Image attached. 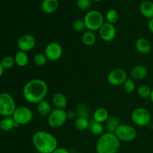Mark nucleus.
I'll use <instances>...</instances> for the list:
<instances>
[{
  "label": "nucleus",
  "mask_w": 153,
  "mask_h": 153,
  "mask_svg": "<svg viewBox=\"0 0 153 153\" xmlns=\"http://www.w3.org/2000/svg\"><path fill=\"white\" fill-rule=\"evenodd\" d=\"M120 141L115 134L105 132L100 136L96 144L97 153H117Z\"/></svg>",
  "instance_id": "7ed1b4c3"
},
{
  "label": "nucleus",
  "mask_w": 153,
  "mask_h": 153,
  "mask_svg": "<svg viewBox=\"0 0 153 153\" xmlns=\"http://www.w3.org/2000/svg\"><path fill=\"white\" fill-rule=\"evenodd\" d=\"M152 89L146 85H140L137 90V95L142 99H147L150 97Z\"/></svg>",
  "instance_id": "bb28decb"
},
{
  "label": "nucleus",
  "mask_w": 153,
  "mask_h": 153,
  "mask_svg": "<svg viewBox=\"0 0 153 153\" xmlns=\"http://www.w3.org/2000/svg\"><path fill=\"white\" fill-rule=\"evenodd\" d=\"M76 153H82V152H76Z\"/></svg>",
  "instance_id": "a19ab883"
},
{
  "label": "nucleus",
  "mask_w": 153,
  "mask_h": 153,
  "mask_svg": "<svg viewBox=\"0 0 153 153\" xmlns=\"http://www.w3.org/2000/svg\"><path fill=\"white\" fill-rule=\"evenodd\" d=\"M135 48L137 52L142 55H147L151 52L152 46L147 39L144 37L138 38L135 41Z\"/></svg>",
  "instance_id": "2eb2a0df"
},
{
  "label": "nucleus",
  "mask_w": 153,
  "mask_h": 153,
  "mask_svg": "<svg viewBox=\"0 0 153 153\" xmlns=\"http://www.w3.org/2000/svg\"><path fill=\"white\" fill-rule=\"evenodd\" d=\"M32 144L39 153H52L58 147L56 137L46 131H37L34 133Z\"/></svg>",
  "instance_id": "f03ea898"
},
{
  "label": "nucleus",
  "mask_w": 153,
  "mask_h": 153,
  "mask_svg": "<svg viewBox=\"0 0 153 153\" xmlns=\"http://www.w3.org/2000/svg\"><path fill=\"white\" fill-rule=\"evenodd\" d=\"M148 28H149V31L152 34H153V18L149 19V22H148Z\"/></svg>",
  "instance_id": "e433bc0d"
},
{
  "label": "nucleus",
  "mask_w": 153,
  "mask_h": 153,
  "mask_svg": "<svg viewBox=\"0 0 153 153\" xmlns=\"http://www.w3.org/2000/svg\"><path fill=\"white\" fill-rule=\"evenodd\" d=\"M76 6L82 11H86L91 7V0H76Z\"/></svg>",
  "instance_id": "473e14b6"
},
{
  "label": "nucleus",
  "mask_w": 153,
  "mask_h": 153,
  "mask_svg": "<svg viewBox=\"0 0 153 153\" xmlns=\"http://www.w3.org/2000/svg\"><path fill=\"white\" fill-rule=\"evenodd\" d=\"M67 119H75L76 117L77 116L76 111H70L67 112Z\"/></svg>",
  "instance_id": "c9c22d12"
},
{
  "label": "nucleus",
  "mask_w": 153,
  "mask_h": 153,
  "mask_svg": "<svg viewBox=\"0 0 153 153\" xmlns=\"http://www.w3.org/2000/svg\"><path fill=\"white\" fill-rule=\"evenodd\" d=\"M36 46V39L32 34H25L21 36L17 40V47L19 51L29 52Z\"/></svg>",
  "instance_id": "f8f14e48"
},
{
  "label": "nucleus",
  "mask_w": 153,
  "mask_h": 153,
  "mask_svg": "<svg viewBox=\"0 0 153 153\" xmlns=\"http://www.w3.org/2000/svg\"><path fill=\"white\" fill-rule=\"evenodd\" d=\"M148 74V70L145 66L139 64L132 68L131 71V76L133 80L140 81L145 79Z\"/></svg>",
  "instance_id": "dca6fc26"
},
{
  "label": "nucleus",
  "mask_w": 153,
  "mask_h": 153,
  "mask_svg": "<svg viewBox=\"0 0 153 153\" xmlns=\"http://www.w3.org/2000/svg\"><path fill=\"white\" fill-rule=\"evenodd\" d=\"M149 99H150L151 102L153 103V88L152 89V92H151V95H150V97H149Z\"/></svg>",
  "instance_id": "58836bf2"
},
{
  "label": "nucleus",
  "mask_w": 153,
  "mask_h": 153,
  "mask_svg": "<svg viewBox=\"0 0 153 153\" xmlns=\"http://www.w3.org/2000/svg\"><path fill=\"white\" fill-rule=\"evenodd\" d=\"M47 61L48 59L44 53L36 54L33 58V62L37 67H43V66L46 65Z\"/></svg>",
  "instance_id": "cd10ccee"
},
{
  "label": "nucleus",
  "mask_w": 153,
  "mask_h": 153,
  "mask_svg": "<svg viewBox=\"0 0 153 153\" xmlns=\"http://www.w3.org/2000/svg\"><path fill=\"white\" fill-rule=\"evenodd\" d=\"M59 7L58 0H43L40 4V8L43 13L51 14L56 11Z\"/></svg>",
  "instance_id": "4468645a"
},
{
  "label": "nucleus",
  "mask_w": 153,
  "mask_h": 153,
  "mask_svg": "<svg viewBox=\"0 0 153 153\" xmlns=\"http://www.w3.org/2000/svg\"><path fill=\"white\" fill-rule=\"evenodd\" d=\"M98 31L100 38L105 42L112 41L117 34V30L114 25L107 22H104Z\"/></svg>",
  "instance_id": "ddd939ff"
},
{
  "label": "nucleus",
  "mask_w": 153,
  "mask_h": 153,
  "mask_svg": "<svg viewBox=\"0 0 153 153\" xmlns=\"http://www.w3.org/2000/svg\"><path fill=\"white\" fill-rule=\"evenodd\" d=\"M3 73H4V68L2 67L1 64V61H0V78L1 77V76L3 75Z\"/></svg>",
  "instance_id": "4c0bfd02"
},
{
  "label": "nucleus",
  "mask_w": 153,
  "mask_h": 153,
  "mask_svg": "<svg viewBox=\"0 0 153 153\" xmlns=\"http://www.w3.org/2000/svg\"><path fill=\"white\" fill-rule=\"evenodd\" d=\"M16 108V103L13 97L8 93L0 94V115L12 117Z\"/></svg>",
  "instance_id": "39448f33"
},
{
  "label": "nucleus",
  "mask_w": 153,
  "mask_h": 153,
  "mask_svg": "<svg viewBox=\"0 0 153 153\" xmlns=\"http://www.w3.org/2000/svg\"><path fill=\"white\" fill-rule=\"evenodd\" d=\"M52 102L55 108L64 109V110H65L68 104L67 97L62 93H56L54 94L52 96Z\"/></svg>",
  "instance_id": "f3484780"
},
{
  "label": "nucleus",
  "mask_w": 153,
  "mask_h": 153,
  "mask_svg": "<svg viewBox=\"0 0 153 153\" xmlns=\"http://www.w3.org/2000/svg\"><path fill=\"white\" fill-rule=\"evenodd\" d=\"M77 117H85L88 118L89 116V111L88 107L85 104H79L78 107L76 108V111Z\"/></svg>",
  "instance_id": "7c9ffc66"
},
{
  "label": "nucleus",
  "mask_w": 153,
  "mask_h": 153,
  "mask_svg": "<svg viewBox=\"0 0 153 153\" xmlns=\"http://www.w3.org/2000/svg\"><path fill=\"white\" fill-rule=\"evenodd\" d=\"M105 19L107 22H109V23H116L119 19V13L114 9L109 10L105 14Z\"/></svg>",
  "instance_id": "c85d7f7f"
},
{
  "label": "nucleus",
  "mask_w": 153,
  "mask_h": 153,
  "mask_svg": "<svg viewBox=\"0 0 153 153\" xmlns=\"http://www.w3.org/2000/svg\"><path fill=\"white\" fill-rule=\"evenodd\" d=\"M48 94V85L44 80L34 79L25 84L22 89L24 99L31 104H38Z\"/></svg>",
  "instance_id": "f257e3e1"
},
{
  "label": "nucleus",
  "mask_w": 153,
  "mask_h": 153,
  "mask_svg": "<svg viewBox=\"0 0 153 153\" xmlns=\"http://www.w3.org/2000/svg\"><path fill=\"white\" fill-rule=\"evenodd\" d=\"M83 20L87 29L93 31H99L105 22L104 16L102 13L96 10L88 11L85 14Z\"/></svg>",
  "instance_id": "20e7f679"
},
{
  "label": "nucleus",
  "mask_w": 153,
  "mask_h": 153,
  "mask_svg": "<svg viewBox=\"0 0 153 153\" xmlns=\"http://www.w3.org/2000/svg\"><path fill=\"white\" fill-rule=\"evenodd\" d=\"M15 63L17 66L20 67H24L28 64L29 58L28 55L26 52H22V51H18L14 56Z\"/></svg>",
  "instance_id": "b1692460"
},
{
  "label": "nucleus",
  "mask_w": 153,
  "mask_h": 153,
  "mask_svg": "<svg viewBox=\"0 0 153 153\" xmlns=\"http://www.w3.org/2000/svg\"><path fill=\"white\" fill-rule=\"evenodd\" d=\"M89 129L91 132L94 135L100 136L102 134H104V126L102 123H100L94 122V120L92 122H90Z\"/></svg>",
  "instance_id": "a878e982"
},
{
  "label": "nucleus",
  "mask_w": 153,
  "mask_h": 153,
  "mask_svg": "<svg viewBox=\"0 0 153 153\" xmlns=\"http://www.w3.org/2000/svg\"><path fill=\"white\" fill-rule=\"evenodd\" d=\"M52 105L49 102L46 100L40 102L37 104V111L39 115L42 117H48L52 112Z\"/></svg>",
  "instance_id": "4be33fe9"
},
{
  "label": "nucleus",
  "mask_w": 153,
  "mask_h": 153,
  "mask_svg": "<svg viewBox=\"0 0 153 153\" xmlns=\"http://www.w3.org/2000/svg\"><path fill=\"white\" fill-rule=\"evenodd\" d=\"M114 134L120 141L123 142L133 141L136 139L137 134L135 128L128 124H120Z\"/></svg>",
  "instance_id": "1a4fd4ad"
},
{
  "label": "nucleus",
  "mask_w": 153,
  "mask_h": 153,
  "mask_svg": "<svg viewBox=\"0 0 153 153\" xmlns=\"http://www.w3.org/2000/svg\"><path fill=\"white\" fill-rule=\"evenodd\" d=\"M67 120V112L64 109L55 108L47 117V123L51 128H58L62 127Z\"/></svg>",
  "instance_id": "0eeeda50"
},
{
  "label": "nucleus",
  "mask_w": 153,
  "mask_h": 153,
  "mask_svg": "<svg viewBox=\"0 0 153 153\" xmlns=\"http://www.w3.org/2000/svg\"><path fill=\"white\" fill-rule=\"evenodd\" d=\"M102 0H91V1H95V2H100V1H102Z\"/></svg>",
  "instance_id": "ea45409f"
},
{
  "label": "nucleus",
  "mask_w": 153,
  "mask_h": 153,
  "mask_svg": "<svg viewBox=\"0 0 153 153\" xmlns=\"http://www.w3.org/2000/svg\"><path fill=\"white\" fill-rule=\"evenodd\" d=\"M140 12L142 16L146 19L153 18V1L150 0H144L140 4Z\"/></svg>",
  "instance_id": "a211bd4d"
},
{
  "label": "nucleus",
  "mask_w": 153,
  "mask_h": 153,
  "mask_svg": "<svg viewBox=\"0 0 153 153\" xmlns=\"http://www.w3.org/2000/svg\"><path fill=\"white\" fill-rule=\"evenodd\" d=\"M131 119L133 123L140 127L146 126L151 122L152 115L144 108H137L131 114Z\"/></svg>",
  "instance_id": "423d86ee"
},
{
  "label": "nucleus",
  "mask_w": 153,
  "mask_h": 153,
  "mask_svg": "<svg viewBox=\"0 0 153 153\" xmlns=\"http://www.w3.org/2000/svg\"><path fill=\"white\" fill-rule=\"evenodd\" d=\"M120 125V122L117 117H109L108 119L105 122V129L107 132L114 134Z\"/></svg>",
  "instance_id": "aec40b11"
},
{
  "label": "nucleus",
  "mask_w": 153,
  "mask_h": 153,
  "mask_svg": "<svg viewBox=\"0 0 153 153\" xmlns=\"http://www.w3.org/2000/svg\"><path fill=\"white\" fill-rule=\"evenodd\" d=\"M128 79L127 73L122 68H116L110 71L107 76V81L112 86H120L125 83Z\"/></svg>",
  "instance_id": "9d476101"
},
{
  "label": "nucleus",
  "mask_w": 153,
  "mask_h": 153,
  "mask_svg": "<svg viewBox=\"0 0 153 153\" xmlns=\"http://www.w3.org/2000/svg\"><path fill=\"white\" fill-rule=\"evenodd\" d=\"M18 126L12 117H6L0 121V129L3 131H10Z\"/></svg>",
  "instance_id": "412c9836"
},
{
  "label": "nucleus",
  "mask_w": 153,
  "mask_h": 153,
  "mask_svg": "<svg viewBox=\"0 0 153 153\" xmlns=\"http://www.w3.org/2000/svg\"><path fill=\"white\" fill-rule=\"evenodd\" d=\"M44 54L48 61H57L62 56L63 48L58 43L52 42L46 45L44 49Z\"/></svg>",
  "instance_id": "9b49d317"
},
{
  "label": "nucleus",
  "mask_w": 153,
  "mask_h": 153,
  "mask_svg": "<svg viewBox=\"0 0 153 153\" xmlns=\"http://www.w3.org/2000/svg\"><path fill=\"white\" fill-rule=\"evenodd\" d=\"M90 121L88 118L76 117L75 120V127L79 131H85L89 128Z\"/></svg>",
  "instance_id": "393cba45"
},
{
  "label": "nucleus",
  "mask_w": 153,
  "mask_h": 153,
  "mask_svg": "<svg viewBox=\"0 0 153 153\" xmlns=\"http://www.w3.org/2000/svg\"><path fill=\"white\" fill-rule=\"evenodd\" d=\"M72 26H73V30L77 31V32L83 31L86 28L84 20L83 19H76V20L73 22V25H72Z\"/></svg>",
  "instance_id": "72a5a7b5"
},
{
  "label": "nucleus",
  "mask_w": 153,
  "mask_h": 153,
  "mask_svg": "<svg viewBox=\"0 0 153 153\" xmlns=\"http://www.w3.org/2000/svg\"><path fill=\"white\" fill-rule=\"evenodd\" d=\"M108 117V111L105 108H99L94 112V114H93V120L94 122L100 123L102 124L105 123Z\"/></svg>",
  "instance_id": "6ab92c4d"
},
{
  "label": "nucleus",
  "mask_w": 153,
  "mask_h": 153,
  "mask_svg": "<svg viewBox=\"0 0 153 153\" xmlns=\"http://www.w3.org/2000/svg\"><path fill=\"white\" fill-rule=\"evenodd\" d=\"M82 43L88 46H91L95 44L96 41H97V36H96L95 33L93 31H90V30H87L83 33L82 36Z\"/></svg>",
  "instance_id": "5701e85b"
},
{
  "label": "nucleus",
  "mask_w": 153,
  "mask_h": 153,
  "mask_svg": "<svg viewBox=\"0 0 153 153\" xmlns=\"http://www.w3.org/2000/svg\"><path fill=\"white\" fill-rule=\"evenodd\" d=\"M123 87L124 91L126 92L127 94H131L136 89V85L134 83V81L132 79H129V78L127 79L125 83L123 85Z\"/></svg>",
  "instance_id": "2f4dec72"
},
{
  "label": "nucleus",
  "mask_w": 153,
  "mask_h": 153,
  "mask_svg": "<svg viewBox=\"0 0 153 153\" xmlns=\"http://www.w3.org/2000/svg\"><path fill=\"white\" fill-rule=\"evenodd\" d=\"M33 117L34 114L32 111L27 106L16 107L14 113L12 115V117L18 126L29 123L33 120Z\"/></svg>",
  "instance_id": "6e6552de"
},
{
  "label": "nucleus",
  "mask_w": 153,
  "mask_h": 153,
  "mask_svg": "<svg viewBox=\"0 0 153 153\" xmlns=\"http://www.w3.org/2000/svg\"><path fill=\"white\" fill-rule=\"evenodd\" d=\"M0 61H1V64L3 68H4V69L12 68L16 64L14 57L10 56V55L4 57Z\"/></svg>",
  "instance_id": "c756f323"
},
{
  "label": "nucleus",
  "mask_w": 153,
  "mask_h": 153,
  "mask_svg": "<svg viewBox=\"0 0 153 153\" xmlns=\"http://www.w3.org/2000/svg\"><path fill=\"white\" fill-rule=\"evenodd\" d=\"M52 153H70V152L64 147H58Z\"/></svg>",
  "instance_id": "f704fd0d"
}]
</instances>
